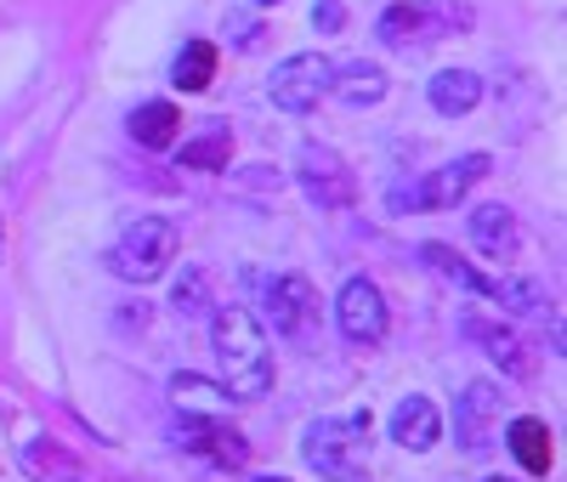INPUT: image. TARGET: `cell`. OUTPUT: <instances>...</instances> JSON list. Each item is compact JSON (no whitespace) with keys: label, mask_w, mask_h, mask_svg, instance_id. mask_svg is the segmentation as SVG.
Listing matches in <instances>:
<instances>
[{"label":"cell","mask_w":567,"mask_h":482,"mask_svg":"<svg viewBox=\"0 0 567 482\" xmlns=\"http://www.w3.org/2000/svg\"><path fill=\"white\" fill-rule=\"evenodd\" d=\"M210 347H216V363H221V392L239 398V403H256L272 392V347H267V329L256 312L245 307H221L210 312Z\"/></svg>","instance_id":"cell-1"},{"label":"cell","mask_w":567,"mask_h":482,"mask_svg":"<svg viewBox=\"0 0 567 482\" xmlns=\"http://www.w3.org/2000/svg\"><path fill=\"white\" fill-rule=\"evenodd\" d=\"M301 449L323 476H336V482L369 476V409H358L352 420H312Z\"/></svg>","instance_id":"cell-2"},{"label":"cell","mask_w":567,"mask_h":482,"mask_svg":"<svg viewBox=\"0 0 567 482\" xmlns=\"http://www.w3.org/2000/svg\"><path fill=\"white\" fill-rule=\"evenodd\" d=\"M171 256H176V227H171L165 216H136V222H125L109 267H114L125 284H154V278L171 267Z\"/></svg>","instance_id":"cell-3"},{"label":"cell","mask_w":567,"mask_h":482,"mask_svg":"<svg viewBox=\"0 0 567 482\" xmlns=\"http://www.w3.org/2000/svg\"><path fill=\"white\" fill-rule=\"evenodd\" d=\"M483 176H488V154H460L454 165H437L432 176H420V187H398L392 211H454Z\"/></svg>","instance_id":"cell-4"},{"label":"cell","mask_w":567,"mask_h":482,"mask_svg":"<svg viewBox=\"0 0 567 482\" xmlns=\"http://www.w3.org/2000/svg\"><path fill=\"white\" fill-rule=\"evenodd\" d=\"M329 80H336V63H329L323 52H296L267 74V96L284 114H312L318 96L329 91Z\"/></svg>","instance_id":"cell-5"},{"label":"cell","mask_w":567,"mask_h":482,"mask_svg":"<svg viewBox=\"0 0 567 482\" xmlns=\"http://www.w3.org/2000/svg\"><path fill=\"white\" fill-rule=\"evenodd\" d=\"M267 318L278 335H290V341H307L312 324H318V284L307 273H278L267 284Z\"/></svg>","instance_id":"cell-6"},{"label":"cell","mask_w":567,"mask_h":482,"mask_svg":"<svg viewBox=\"0 0 567 482\" xmlns=\"http://www.w3.org/2000/svg\"><path fill=\"white\" fill-rule=\"evenodd\" d=\"M499 409H505L499 386H488V380H471L460 392V403H454V438H460L465 454H488L499 443Z\"/></svg>","instance_id":"cell-7"},{"label":"cell","mask_w":567,"mask_h":482,"mask_svg":"<svg viewBox=\"0 0 567 482\" xmlns=\"http://www.w3.org/2000/svg\"><path fill=\"white\" fill-rule=\"evenodd\" d=\"M336 324H341L347 341H358V347L386 341V324H392L386 296H381V289H374L369 278H352V284L341 289V301H336Z\"/></svg>","instance_id":"cell-8"},{"label":"cell","mask_w":567,"mask_h":482,"mask_svg":"<svg viewBox=\"0 0 567 482\" xmlns=\"http://www.w3.org/2000/svg\"><path fill=\"white\" fill-rule=\"evenodd\" d=\"M182 443L194 449V454H205L210 465H227V471H239L245 460H250V443L233 431L221 414H182Z\"/></svg>","instance_id":"cell-9"},{"label":"cell","mask_w":567,"mask_h":482,"mask_svg":"<svg viewBox=\"0 0 567 482\" xmlns=\"http://www.w3.org/2000/svg\"><path fill=\"white\" fill-rule=\"evenodd\" d=\"M454 23H465V12L443 7V0H392V7L381 12V40L409 45V40H420V34L454 29Z\"/></svg>","instance_id":"cell-10"},{"label":"cell","mask_w":567,"mask_h":482,"mask_svg":"<svg viewBox=\"0 0 567 482\" xmlns=\"http://www.w3.org/2000/svg\"><path fill=\"white\" fill-rule=\"evenodd\" d=\"M301 182L318 205H352L358 199V176L341 154H329V148H301Z\"/></svg>","instance_id":"cell-11"},{"label":"cell","mask_w":567,"mask_h":482,"mask_svg":"<svg viewBox=\"0 0 567 482\" xmlns=\"http://www.w3.org/2000/svg\"><path fill=\"white\" fill-rule=\"evenodd\" d=\"M465 233L488 261H516V250H523V233H516V216L505 205H477L471 222H465Z\"/></svg>","instance_id":"cell-12"},{"label":"cell","mask_w":567,"mask_h":482,"mask_svg":"<svg viewBox=\"0 0 567 482\" xmlns=\"http://www.w3.org/2000/svg\"><path fill=\"white\" fill-rule=\"evenodd\" d=\"M443 438V409L432 398H403L392 409V443L409 449V454H425V449H437Z\"/></svg>","instance_id":"cell-13"},{"label":"cell","mask_w":567,"mask_h":482,"mask_svg":"<svg viewBox=\"0 0 567 482\" xmlns=\"http://www.w3.org/2000/svg\"><path fill=\"white\" fill-rule=\"evenodd\" d=\"M465 329H471V341H483V352L511 375V380H528L534 375V352L516 341V329L511 324H488V318H465Z\"/></svg>","instance_id":"cell-14"},{"label":"cell","mask_w":567,"mask_h":482,"mask_svg":"<svg viewBox=\"0 0 567 482\" xmlns=\"http://www.w3.org/2000/svg\"><path fill=\"white\" fill-rule=\"evenodd\" d=\"M425 96H432V109L443 120H460V114H471V109L483 103V80L471 74V69H443V74H432Z\"/></svg>","instance_id":"cell-15"},{"label":"cell","mask_w":567,"mask_h":482,"mask_svg":"<svg viewBox=\"0 0 567 482\" xmlns=\"http://www.w3.org/2000/svg\"><path fill=\"white\" fill-rule=\"evenodd\" d=\"M505 449L523 460V471H534V476H545V471L556 465V454H550V431H545V420H534V414H523V420H511V425H505Z\"/></svg>","instance_id":"cell-16"},{"label":"cell","mask_w":567,"mask_h":482,"mask_svg":"<svg viewBox=\"0 0 567 482\" xmlns=\"http://www.w3.org/2000/svg\"><path fill=\"white\" fill-rule=\"evenodd\" d=\"M131 136H136V148L165 154L171 142L182 136V109H176V103H142V109L131 114Z\"/></svg>","instance_id":"cell-17"},{"label":"cell","mask_w":567,"mask_h":482,"mask_svg":"<svg viewBox=\"0 0 567 482\" xmlns=\"http://www.w3.org/2000/svg\"><path fill=\"white\" fill-rule=\"evenodd\" d=\"M329 91H341V103H352V109H374V103L386 96V69H381V63H369V58H358V63L336 69Z\"/></svg>","instance_id":"cell-18"},{"label":"cell","mask_w":567,"mask_h":482,"mask_svg":"<svg viewBox=\"0 0 567 482\" xmlns=\"http://www.w3.org/2000/svg\"><path fill=\"white\" fill-rule=\"evenodd\" d=\"M420 261H425V267H437L449 284L471 289V296H488V301H494V278H488V273H477L465 256H454L449 245H420Z\"/></svg>","instance_id":"cell-19"},{"label":"cell","mask_w":567,"mask_h":482,"mask_svg":"<svg viewBox=\"0 0 567 482\" xmlns=\"http://www.w3.org/2000/svg\"><path fill=\"white\" fill-rule=\"evenodd\" d=\"M210 80H216V45L210 40H187L176 69H171V85L176 91H205Z\"/></svg>","instance_id":"cell-20"},{"label":"cell","mask_w":567,"mask_h":482,"mask_svg":"<svg viewBox=\"0 0 567 482\" xmlns=\"http://www.w3.org/2000/svg\"><path fill=\"white\" fill-rule=\"evenodd\" d=\"M494 301L511 307L516 318H539L545 312V284L528 278V273H511V278H494Z\"/></svg>","instance_id":"cell-21"},{"label":"cell","mask_w":567,"mask_h":482,"mask_svg":"<svg viewBox=\"0 0 567 482\" xmlns=\"http://www.w3.org/2000/svg\"><path fill=\"white\" fill-rule=\"evenodd\" d=\"M171 403L182 414H221L227 409V392H221V386H210V380H199V375H176L171 380Z\"/></svg>","instance_id":"cell-22"},{"label":"cell","mask_w":567,"mask_h":482,"mask_svg":"<svg viewBox=\"0 0 567 482\" xmlns=\"http://www.w3.org/2000/svg\"><path fill=\"white\" fill-rule=\"evenodd\" d=\"M171 307L182 318H210V273L205 267H182V278L171 284Z\"/></svg>","instance_id":"cell-23"},{"label":"cell","mask_w":567,"mask_h":482,"mask_svg":"<svg viewBox=\"0 0 567 482\" xmlns=\"http://www.w3.org/2000/svg\"><path fill=\"white\" fill-rule=\"evenodd\" d=\"M227 160H233V131H221V125L182 148V165L187 171H227Z\"/></svg>","instance_id":"cell-24"},{"label":"cell","mask_w":567,"mask_h":482,"mask_svg":"<svg viewBox=\"0 0 567 482\" xmlns=\"http://www.w3.org/2000/svg\"><path fill=\"white\" fill-rule=\"evenodd\" d=\"M312 29L341 34V29H347V7H341V0H318V7H312Z\"/></svg>","instance_id":"cell-25"},{"label":"cell","mask_w":567,"mask_h":482,"mask_svg":"<svg viewBox=\"0 0 567 482\" xmlns=\"http://www.w3.org/2000/svg\"><path fill=\"white\" fill-rule=\"evenodd\" d=\"M256 482H284V476H256Z\"/></svg>","instance_id":"cell-26"},{"label":"cell","mask_w":567,"mask_h":482,"mask_svg":"<svg viewBox=\"0 0 567 482\" xmlns=\"http://www.w3.org/2000/svg\"><path fill=\"white\" fill-rule=\"evenodd\" d=\"M256 7H278V0H256Z\"/></svg>","instance_id":"cell-27"},{"label":"cell","mask_w":567,"mask_h":482,"mask_svg":"<svg viewBox=\"0 0 567 482\" xmlns=\"http://www.w3.org/2000/svg\"><path fill=\"white\" fill-rule=\"evenodd\" d=\"M488 482H511V476H488Z\"/></svg>","instance_id":"cell-28"}]
</instances>
